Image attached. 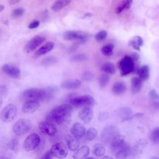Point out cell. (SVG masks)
Listing matches in <instances>:
<instances>
[{
	"label": "cell",
	"instance_id": "5bb4252c",
	"mask_svg": "<svg viewBox=\"0 0 159 159\" xmlns=\"http://www.w3.org/2000/svg\"><path fill=\"white\" fill-rule=\"evenodd\" d=\"M40 107V103L36 101H26L22 104V111L24 113L30 114L36 111Z\"/></svg>",
	"mask_w": 159,
	"mask_h": 159
},
{
	"label": "cell",
	"instance_id": "ac0fdd59",
	"mask_svg": "<svg viewBox=\"0 0 159 159\" xmlns=\"http://www.w3.org/2000/svg\"><path fill=\"white\" fill-rule=\"evenodd\" d=\"M81 85V82L77 79H68L63 81L61 87L65 90H75L78 88Z\"/></svg>",
	"mask_w": 159,
	"mask_h": 159
},
{
	"label": "cell",
	"instance_id": "f1b7e54d",
	"mask_svg": "<svg viewBox=\"0 0 159 159\" xmlns=\"http://www.w3.org/2000/svg\"><path fill=\"white\" fill-rule=\"evenodd\" d=\"M132 3V0H123L121 2L120 4L117 7L116 9V13L117 14H120L122 11L129 9L131 8Z\"/></svg>",
	"mask_w": 159,
	"mask_h": 159
},
{
	"label": "cell",
	"instance_id": "d4e9b609",
	"mask_svg": "<svg viewBox=\"0 0 159 159\" xmlns=\"http://www.w3.org/2000/svg\"><path fill=\"white\" fill-rule=\"evenodd\" d=\"M72 0H57V1L52 5L51 9L54 12H58L65 7L68 6Z\"/></svg>",
	"mask_w": 159,
	"mask_h": 159
},
{
	"label": "cell",
	"instance_id": "8992f818",
	"mask_svg": "<svg viewBox=\"0 0 159 159\" xmlns=\"http://www.w3.org/2000/svg\"><path fill=\"white\" fill-rule=\"evenodd\" d=\"M17 113V108L14 104H9L2 109L0 113V118L4 122L12 121Z\"/></svg>",
	"mask_w": 159,
	"mask_h": 159
},
{
	"label": "cell",
	"instance_id": "f546056e",
	"mask_svg": "<svg viewBox=\"0 0 159 159\" xmlns=\"http://www.w3.org/2000/svg\"><path fill=\"white\" fill-rule=\"evenodd\" d=\"M102 71L106 74L113 75L116 73V68L114 65L111 62H107L103 64L101 67Z\"/></svg>",
	"mask_w": 159,
	"mask_h": 159
},
{
	"label": "cell",
	"instance_id": "d6a6232c",
	"mask_svg": "<svg viewBox=\"0 0 159 159\" xmlns=\"http://www.w3.org/2000/svg\"><path fill=\"white\" fill-rule=\"evenodd\" d=\"M114 45L111 44H108L104 45L101 49L102 54L105 56H111L113 54Z\"/></svg>",
	"mask_w": 159,
	"mask_h": 159
},
{
	"label": "cell",
	"instance_id": "6f0895ef",
	"mask_svg": "<svg viewBox=\"0 0 159 159\" xmlns=\"http://www.w3.org/2000/svg\"><path fill=\"white\" fill-rule=\"evenodd\" d=\"M151 159H159V158H158L157 157H152Z\"/></svg>",
	"mask_w": 159,
	"mask_h": 159
},
{
	"label": "cell",
	"instance_id": "44dd1931",
	"mask_svg": "<svg viewBox=\"0 0 159 159\" xmlns=\"http://www.w3.org/2000/svg\"><path fill=\"white\" fill-rule=\"evenodd\" d=\"M147 146V142L145 140H140L135 144L132 149V154L135 156L139 155L144 152Z\"/></svg>",
	"mask_w": 159,
	"mask_h": 159
},
{
	"label": "cell",
	"instance_id": "ffe728a7",
	"mask_svg": "<svg viewBox=\"0 0 159 159\" xmlns=\"http://www.w3.org/2000/svg\"><path fill=\"white\" fill-rule=\"evenodd\" d=\"M125 143L126 141L124 137L119 134V135H117V136H116L113 139V140L110 143L111 148L112 150L116 152L117 150H118Z\"/></svg>",
	"mask_w": 159,
	"mask_h": 159
},
{
	"label": "cell",
	"instance_id": "484cf974",
	"mask_svg": "<svg viewBox=\"0 0 159 159\" xmlns=\"http://www.w3.org/2000/svg\"><path fill=\"white\" fill-rule=\"evenodd\" d=\"M139 78L142 81H145L148 80L150 77V68L149 65H143L138 70Z\"/></svg>",
	"mask_w": 159,
	"mask_h": 159
},
{
	"label": "cell",
	"instance_id": "7402d4cb",
	"mask_svg": "<svg viewBox=\"0 0 159 159\" xmlns=\"http://www.w3.org/2000/svg\"><path fill=\"white\" fill-rule=\"evenodd\" d=\"M90 149L86 145H83L76 150L75 154L73 155V159H83L87 157L90 154Z\"/></svg>",
	"mask_w": 159,
	"mask_h": 159
},
{
	"label": "cell",
	"instance_id": "ab89813d",
	"mask_svg": "<svg viewBox=\"0 0 159 159\" xmlns=\"http://www.w3.org/2000/svg\"><path fill=\"white\" fill-rule=\"evenodd\" d=\"M24 12H25L24 9H23L22 8H17V9H15L13 11L12 16L14 17H21L23 14H24Z\"/></svg>",
	"mask_w": 159,
	"mask_h": 159
},
{
	"label": "cell",
	"instance_id": "836d02e7",
	"mask_svg": "<svg viewBox=\"0 0 159 159\" xmlns=\"http://www.w3.org/2000/svg\"><path fill=\"white\" fill-rule=\"evenodd\" d=\"M110 80L109 76L106 74H102L99 78V84L101 88H104L106 86L108 85Z\"/></svg>",
	"mask_w": 159,
	"mask_h": 159
},
{
	"label": "cell",
	"instance_id": "2e32d148",
	"mask_svg": "<svg viewBox=\"0 0 159 159\" xmlns=\"http://www.w3.org/2000/svg\"><path fill=\"white\" fill-rule=\"evenodd\" d=\"M86 132V131L85 127L79 122L74 124L71 129H70L71 134L78 139L84 137Z\"/></svg>",
	"mask_w": 159,
	"mask_h": 159
},
{
	"label": "cell",
	"instance_id": "db71d44e",
	"mask_svg": "<svg viewBox=\"0 0 159 159\" xmlns=\"http://www.w3.org/2000/svg\"><path fill=\"white\" fill-rule=\"evenodd\" d=\"M101 159H113L112 157H110L109 156H104L103 157H102Z\"/></svg>",
	"mask_w": 159,
	"mask_h": 159
},
{
	"label": "cell",
	"instance_id": "c3c4849f",
	"mask_svg": "<svg viewBox=\"0 0 159 159\" xmlns=\"http://www.w3.org/2000/svg\"><path fill=\"white\" fill-rule=\"evenodd\" d=\"M40 159H53V156L50 151L45 152V154L40 157Z\"/></svg>",
	"mask_w": 159,
	"mask_h": 159
},
{
	"label": "cell",
	"instance_id": "603a6c76",
	"mask_svg": "<svg viewBox=\"0 0 159 159\" xmlns=\"http://www.w3.org/2000/svg\"><path fill=\"white\" fill-rule=\"evenodd\" d=\"M55 44L53 42H47L40 47L35 53L36 57H40L46 54L47 53L50 52L54 48Z\"/></svg>",
	"mask_w": 159,
	"mask_h": 159
},
{
	"label": "cell",
	"instance_id": "816d5d0a",
	"mask_svg": "<svg viewBox=\"0 0 159 159\" xmlns=\"http://www.w3.org/2000/svg\"><path fill=\"white\" fill-rule=\"evenodd\" d=\"M154 106L155 108L159 109V101H158H158H155L154 102Z\"/></svg>",
	"mask_w": 159,
	"mask_h": 159
},
{
	"label": "cell",
	"instance_id": "4fadbf2b",
	"mask_svg": "<svg viewBox=\"0 0 159 159\" xmlns=\"http://www.w3.org/2000/svg\"><path fill=\"white\" fill-rule=\"evenodd\" d=\"M45 40V37L42 36H36L31 39L27 43L25 49L27 52L34 51Z\"/></svg>",
	"mask_w": 159,
	"mask_h": 159
},
{
	"label": "cell",
	"instance_id": "e575fe53",
	"mask_svg": "<svg viewBox=\"0 0 159 159\" xmlns=\"http://www.w3.org/2000/svg\"><path fill=\"white\" fill-rule=\"evenodd\" d=\"M57 62L56 58L54 57H47L42 61V65L44 67H49Z\"/></svg>",
	"mask_w": 159,
	"mask_h": 159
},
{
	"label": "cell",
	"instance_id": "681fc988",
	"mask_svg": "<svg viewBox=\"0 0 159 159\" xmlns=\"http://www.w3.org/2000/svg\"><path fill=\"white\" fill-rule=\"evenodd\" d=\"M131 57L132 58V59L133 60L134 62H136V61H138L139 60V58H140V56L137 54V53L135 52V53H133V54H132V55L131 56Z\"/></svg>",
	"mask_w": 159,
	"mask_h": 159
},
{
	"label": "cell",
	"instance_id": "277c9868",
	"mask_svg": "<svg viewBox=\"0 0 159 159\" xmlns=\"http://www.w3.org/2000/svg\"><path fill=\"white\" fill-rule=\"evenodd\" d=\"M70 104L76 108H81V107H90L94 105L95 103V99L90 95H83L79 96H75L70 99Z\"/></svg>",
	"mask_w": 159,
	"mask_h": 159
},
{
	"label": "cell",
	"instance_id": "7bdbcfd3",
	"mask_svg": "<svg viewBox=\"0 0 159 159\" xmlns=\"http://www.w3.org/2000/svg\"><path fill=\"white\" fill-rule=\"evenodd\" d=\"M132 40H133L134 42L136 43L139 47L143 46V45H144V40H143V39L141 37L139 36L134 37L132 39Z\"/></svg>",
	"mask_w": 159,
	"mask_h": 159
},
{
	"label": "cell",
	"instance_id": "f6af8a7d",
	"mask_svg": "<svg viewBox=\"0 0 159 159\" xmlns=\"http://www.w3.org/2000/svg\"><path fill=\"white\" fill-rule=\"evenodd\" d=\"M109 117V113L107 112H101L99 114L98 119L100 121H104Z\"/></svg>",
	"mask_w": 159,
	"mask_h": 159
},
{
	"label": "cell",
	"instance_id": "60d3db41",
	"mask_svg": "<svg viewBox=\"0 0 159 159\" xmlns=\"http://www.w3.org/2000/svg\"><path fill=\"white\" fill-rule=\"evenodd\" d=\"M93 77H94V75L90 72H86L83 73L81 75V78L84 81H87L92 80L93 79Z\"/></svg>",
	"mask_w": 159,
	"mask_h": 159
},
{
	"label": "cell",
	"instance_id": "e0dca14e",
	"mask_svg": "<svg viewBox=\"0 0 159 159\" xmlns=\"http://www.w3.org/2000/svg\"><path fill=\"white\" fill-rule=\"evenodd\" d=\"M78 116L85 123H89L93 117V111L90 107L84 108L79 112Z\"/></svg>",
	"mask_w": 159,
	"mask_h": 159
},
{
	"label": "cell",
	"instance_id": "ba28073f",
	"mask_svg": "<svg viewBox=\"0 0 159 159\" xmlns=\"http://www.w3.org/2000/svg\"><path fill=\"white\" fill-rule=\"evenodd\" d=\"M40 143V137L37 133H32L30 134L26 139L23 147L25 150L30 152L36 149Z\"/></svg>",
	"mask_w": 159,
	"mask_h": 159
},
{
	"label": "cell",
	"instance_id": "680465c9",
	"mask_svg": "<svg viewBox=\"0 0 159 159\" xmlns=\"http://www.w3.org/2000/svg\"><path fill=\"white\" fill-rule=\"evenodd\" d=\"M85 159H95V158H92V157H86V158H85Z\"/></svg>",
	"mask_w": 159,
	"mask_h": 159
},
{
	"label": "cell",
	"instance_id": "f35d334b",
	"mask_svg": "<svg viewBox=\"0 0 159 159\" xmlns=\"http://www.w3.org/2000/svg\"><path fill=\"white\" fill-rule=\"evenodd\" d=\"M151 139L154 143H159V127L153 130L151 134Z\"/></svg>",
	"mask_w": 159,
	"mask_h": 159
},
{
	"label": "cell",
	"instance_id": "4316f807",
	"mask_svg": "<svg viewBox=\"0 0 159 159\" xmlns=\"http://www.w3.org/2000/svg\"><path fill=\"white\" fill-rule=\"evenodd\" d=\"M118 114L122 121H126L131 119L132 117V110L127 107H123L119 110Z\"/></svg>",
	"mask_w": 159,
	"mask_h": 159
},
{
	"label": "cell",
	"instance_id": "9a60e30c",
	"mask_svg": "<svg viewBox=\"0 0 159 159\" xmlns=\"http://www.w3.org/2000/svg\"><path fill=\"white\" fill-rule=\"evenodd\" d=\"M132 155V148L130 145L125 143L121 148L116 151V157L117 159H127Z\"/></svg>",
	"mask_w": 159,
	"mask_h": 159
},
{
	"label": "cell",
	"instance_id": "f5cc1de1",
	"mask_svg": "<svg viewBox=\"0 0 159 159\" xmlns=\"http://www.w3.org/2000/svg\"><path fill=\"white\" fill-rule=\"evenodd\" d=\"M4 9V6L3 4H0V12H2V11Z\"/></svg>",
	"mask_w": 159,
	"mask_h": 159
},
{
	"label": "cell",
	"instance_id": "bcb514c9",
	"mask_svg": "<svg viewBox=\"0 0 159 159\" xmlns=\"http://www.w3.org/2000/svg\"><path fill=\"white\" fill-rule=\"evenodd\" d=\"M40 25V21H32L30 24L28 26V28L30 29H34L37 28Z\"/></svg>",
	"mask_w": 159,
	"mask_h": 159
},
{
	"label": "cell",
	"instance_id": "7dc6e473",
	"mask_svg": "<svg viewBox=\"0 0 159 159\" xmlns=\"http://www.w3.org/2000/svg\"><path fill=\"white\" fill-rule=\"evenodd\" d=\"M129 45L131 46L132 47H133L135 50H136L137 51H140V47H139L136 43H135L134 41L133 40H131L129 42Z\"/></svg>",
	"mask_w": 159,
	"mask_h": 159
},
{
	"label": "cell",
	"instance_id": "52a82bcc",
	"mask_svg": "<svg viewBox=\"0 0 159 159\" xmlns=\"http://www.w3.org/2000/svg\"><path fill=\"white\" fill-rule=\"evenodd\" d=\"M119 134V129L115 126L106 127L101 132V140L104 144H110L113 139Z\"/></svg>",
	"mask_w": 159,
	"mask_h": 159
},
{
	"label": "cell",
	"instance_id": "5b68a950",
	"mask_svg": "<svg viewBox=\"0 0 159 159\" xmlns=\"http://www.w3.org/2000/svg\"><path fill=\"white\" fill-rule=\"evenodd\" d=\"M117 66L120 70L121 76H124L134 71V62L131 56L126 55L118 62Z\"/></svg>",
	"mask_w": 159,
	"mask_h": 159
},
{
	"label": "cell",
	"instance_id": "b9f144b4",
	"mask_svg": "<svg viewBox=\"0 0 159 159\" xmlns=\"http://www.w3.org/2000/svg\"><path fill=\"white\" fill-rule=\"evenodd\" d=\"M8 95V87L4 85H2L0 86V96L6 97Z\"/></svg>",
	"mask_w": 159,
	"mask_h": 159
},
{
	"label": "cell",
	"instance_id": "83f0119b",
	"mask_svg": "<svg viewBox=\"0 0 159 159\" xmlns=\"http://www.w3.org/2000/svg\"><path fill=\"white\" fill-rule=\"evenodd\" d=\"M142 81L139 77H134L131 80V90L133 93H137L142 86Z\"/></svg>",
	"mask_w": 159,
	"mask_h": 159
},
{
	"label": "cell",
	"instance_id": "3957f363",
	"mask_svg": "<svg viewBox=\"0 0 159 159\" xmlns=\"http://www.w3.org/2000/svg\"><path fill=\"white\" fill-rule=\"evenodd\" d=\"M32 128V123L27 119H21L15 122L13 126V132L18 136L25 135L30 132Z\"/></svg>",
	"mask_w": 159,
	"mask_h": 159
},
{
	"label": "cell",
	"instance_id": "11a10c76",
	"mask_svg": "<svg viewBox=\"0 0 159 159\" xmlns=\"http://www.w3.org/2000/svg\"><path fill=\"white\" fill-rule=\"evenodd\" d=\"M3 98L2 97L0 96V108H1V106L3 104Z\"/></svg>",
	"mask_w": 159,
	"mask_h": 159
},
{
	"label": "cell",
	"instance_id": "9f6ffc18",
	"mask_svg": "<svg viewBox=\"0 0 159 159\" xmlns=\"http://www.w3.org/2000/svg\"><path fill=\"white\" fill-rule=\"evenodd\" d=\"M0 159H10V158L6 156H0Z\"/></svg>",
	"mask_w": 159,
	"mask_h": 159
},
{
	"label": "cell",
	"instance_id": "9c48e42d",
	"mask_svg": "<svg viewBox=\"0 0 159 159\" xmlns=\"http://www.w3.org/2000/svg\"><path fill=\"white\" fill-rule=\"evenodd\" d=\"M50 152L53 157L59 159L65 158L68 155L67 147L63 142H57L53 145Z\"/></svg>",
	"mask_w": 159,
	"mask_h": 159
},
{
	"label": "cell",
	"instance_id": "ee69618b",
	"mask_svg": "<svg viewBox=\"0 0 159 159\" xmlns=\"http://www.w3.org/2000/svg\"><path fill=\"white\" fill-rule=\"evenodd\" d=\"M149 94L150 97L152 100H154V101H158V100H159V95L155 90H152L150 91Z\"/></svg>",
	"mask_w": 159,
	"mask_h": 159
},
{
	"label": "cell",
	"instance_id": "d6986e66",
	"mask_svg": "<svg viewBox=\"0 0 159 159\" xmlns=\"http://www.w3.org/2000/svg\"><path fill=\"white\" fill-rule=\"evenodd\" d=\"M68 148L72 151H76L80 147L79 139L74 137L72 134H67L65 137Z\"/></svg>",
	"mask_w": 159,
	"mask_h": 159
},
{
	"label": "cell",
	"instance_id": "1f68e13d",
	"mask_svg": "<svg viewBox=\"0 0 159 159\" xmlns=\"http://www.w3.org/2000/svg\"><path fill=\"white\" fill-rule=\"evenodd\" d=\"M98 134V131L95 128L91 127L86 132L85 135V138L88 141H91L95 139Z\"/></svg>",
	"mask_w": 159,
	"mask_h": 159
},
{
	"label": "cell",
	"instance_id": "74e56055",
	"mask_svg": "<svg viewBox=\"0 0 159 159\" xmlns=\"http://www.w3.org/2000/svg\"><path fill=\"white\" fill-rule=\"evenodd\" d=\"M108 36V32L106 31L102 30L101 31L98 32L96 35H95V40L98 42H100V41H102L104 40Z\"/></svg>",
	"mask_w": 159,
	"mask_h": 159
},
{
	"label": "cell",
	"instance_id": "6da1fadb",
	"mask_svg": "<svg viewBox=\"0 0 159 159\" xmlns=\"http://www.w3.org/2000/svg\"><path fill=\"white\" fill-rule=\"evenodd\" d=\"M72 111L71 105L63 104L53 108L46 117V121L55 122L58 125H63L70 121Z\"/></svg>",
	"mask_w": 159,
	"mask_h": 159
},
{
	"label": "cell",
	"instance_id": "8d00e7d4",
	"mask_svg": "<svg viewBox=\"0 0 159 159\" xmlns=\"http://www.w3.org/2000/svg\"><path fill=\"white\" fill-rule=\"evenodd\" d=\"M8 148L13 150V151H16L18 149L19 147V141L17 139H13L12 140H11L9 143L8 144Z\"/></svg>",
	"mask_w": 159,
	"mask_h": 159
},
{
	"label": "cell",
	"instance_id": "d590c367",
	"mask_svg": "<svg viewBox=\"0 0 159 159\" xmlns=\"http://www.w3.org/2000/svg\"><path fill=\"white\" fill-rule=\"evenodd\" d=\"M88 59L87 56L85 54H76L71 57V61L73 62H84Z\"/></svg>",
	"mask_w": 159,
	"mask_h": 159
},
{
	"label": "cell",
	"instance_id": "8fae6325",
	"mask_svg": "<svg viewBox=\"0 0 159 159\" xmlns=\"http://www.w3.org/2000/svg\"><path fill=\"white\" fill-rule=\"evenodd\" d=\"M1 70L4 74L10 78L19 79L21 77V70L18 67L13 65L9 63L4 64L1 67Z\"/></svg>",
	"mask_w": 159,
	"mask_h": 159
},
{
	"label": "cell",
	"instance_id": "7a4b0ae2",
	"mask_svg": "<svg viewBox=\"0 0 159 159\" xmlns=\"http://www.w3.org/2000/svg\"><path fill=\"white\" fill-rule=\"evenodd\" d=\"M55 90L54 88H49L46 89H40L37 88H31L23 91L21 98L24 101H41L50 99L54 96Z\"/></svg>",
	"mask_w": 159,
	"mask_h": 159
},
{
	"label": "cell",
	"instance_id": "f907efd6",
	"mask_svg": "<svg viewBox=\"0 0 159 159\" xmlns=\"http://www.w3.org/2000/svg\"><path fill=\"white\" fill-rule=\"evenodd\" d=\"M20 1H21V0H9V4H11V5H13V4L18 3Z\"/></svg>",
	"mask_w": 159,
	"mask_h": 159
},
{
	"label": "cell",
	"instance_id": "30bf717a",
	"mask_svg": "<svg viewBox=\"0 0 159 159\" xmlns=\"http://www.w3.org/2000/svg\"><path fill=\"white\" fill-rule=\"evenodd\" d=\"M90 37V34L80 31H68L64 33L63 38L68 41L83 40Z\"/></svg>",
	"mask_w": 159,
	"mask_h": 159
},
{
	"label": "cell",
	"instance_id": "7c38bea8",
	"mask_svg": "<svg viewBox=\"0 0 159 159\" xmlns=\"http://www.w3.org/2000/svg\"><path fill=\"white\" fill-rule=\"evenodd\" d=\"M39 128L40 131L43 134L51 137L54 136L57 132V128L53 124V123L47 121H41L40 122H39Z\"/></svg>",
	"mask_w": 159,
	"mask_h": 159
},
{
	"label": "cell",
	"instance_id": "cb8c5ba5",
	"mask_svg": "<svg viewBox=\"0 0 159 159\" xmlns=\"http://www.w3.org/2000/svg\"><path fill=\"white\" fill-rule=\"evenodd\" d=\"M127 86L124 82L117 81L114 84L112 88V91L116 95H121L126 91Z\"/></svg>",
	"mask_w": 159,
	"mask_h": 159
},
{
	"label": "cell",
	"instance_id": "4dcf8cb0",
	"mask_svg": "<svg viewBox=\"0 0 159 159\" xmlns=\"http://www.w3.org/2000/svg\"><path fill=\"white\" fill-rule=\"evenodd\" d=\"M93 152L97 157H102L105 154V147L101 144H97L93 147Z\"/></svg>",
	"mask_w": 159,
	"mask_h": 159
}]
</instances>
